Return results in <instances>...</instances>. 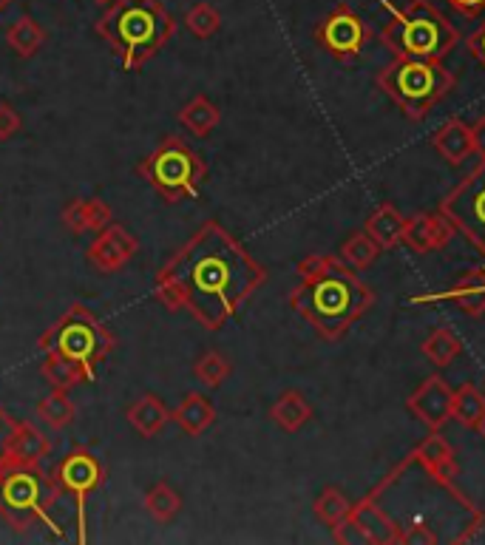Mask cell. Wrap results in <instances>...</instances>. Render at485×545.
Listing matches in <instances>:
<instances>
[{
    "mask_svg": "<svg viewBox=\"0 0 485 545\" xmlns=\"http://www.w3.org/2000/svg\"><path fill=\"white\" fill-rule=\"evenodd\" d=\"M97 29L117 49L122 69L139 71L148 57L165 46L174 20L162 12L156 0H117V6L100 20Z\"/></svg>",
    "mask_w": 485,
    "mask_h": 545,
    "instance_id": "5b68a950",
    "label": "cell"
},
{
    "mask_svg": "<svg viewBox=\"0 0 485 545\" xmlns=\"http://www.w3.org/2000/svg\"><path fill=\"white\" fill-rule=\"evenodd\" d=\"M52 486L43 469H9L0 472V517L15 528L29 531L35 523H52Z\"/></svg>",
    "mask_w": 485,
    "mask_h": 545,
    "instance_id": "9c48e42d",
    "label": "cell"
},
{
    "mask_svg": "<svg viewBox=\"0 0 485 545\" xmlns=\"http://www.w3.org/2000/svg\"><path fill=\"white\" fill-rule=\"evenodd\" d=\"M446 3L463 18H480L485 12V0H446Z\"/></svg>",
    "mask_w": 485,
    "mask_h": 545,
    "instance_id": "8d00e7d4",
    "label": "cell"
},
{
    "mask_svg": "<svg viewBox=\"0 0 485 545\" xmlns=\"http://www.w3.org/2000/svg\"><path fill=\"white\" fill-rule=\"evenodd\" d=\"M23 131V117L12 103H0V142H9Z\"/></svg>",
    "mask_w": 485,
    "mask_h": 545,
    "instance_id": "d590c367",
    "label": "cell"
},
{
    "mask_svg": "<svg viewBox=\"0 0 485 545\" xmlns=\"http://www.w3.org/2000/svg\"><path fill=\"white\" fill-rule=\"evenodd\" d=\"M477 432H480V435H483V438H485V421H483V426H480V429H477Z\"/></svg>",
    "mask_w": 485,
    "mask_h": 545,
    "instance_id": "b9f144b4",
    "label": "cell"
},
{
    "mask_svg": "<svg viewBox=\"0 0 485 545\" xmlns=\"http://www.w3.org/2000/svg\"><path fill=\"white\" fill-rule=\"evenodd\" d=\"M63 225L74 233V236H83V233H100L105 225L114 222V211L108 208V202L100 196H77L71 199L69 205L63 208Z\"/></svg>",
    "mask_w": 485,
    "mask_h": 545,
    "instance_id": "e0dca14e",
    "label": "cell"
},
{
    "mask_svg": "<svg viewBox=\"0 0 485 545\" xmlns=\"http://www.w3.org/2000/svg\"><path fill=\"white\" fill-rule=\"evenodd\" d=\"M219 26H222V15L216 12V6H210V3H193L191 9H188V15H185V29L191 32L193 37H199V40H208L219 32Z\"/></svg>",
    "mask_w": 485,
    "mask_h": 545,
    "instance_id": "e575fe53",
    "label": "cell"
},
{
    "mask_svg": "<svg viewBox=\"0 0 485 545\" xmlns=\"http://www.w3.org/2000/svg\"><path fill=\"white\" fill-rule=\"evenodd\" d=\"M270 418H273L278 429H284V432L293 435V432L304 429L310 423L312 406L298 389H284L276 398V404L270 406Z\"/></svg>",
    "mask_w": 485,
    "mask_h": 545,
    "instance_id": "603a6c76",
    "label": "cell"
},
{
    "mask_svg": "<svg viewBox=\"0 0 485 545\" xmlns=\"http://www.w3.org/2000/svg\"><path fill=\"white\" fill-rule=\"evenodd\" d=\"M40 372H43V378H46L54 389H74L77 384H86V375L77 370L69 358H63V355H57V352L52 350L43 352Z\"/></svg>",
    "mask_w": 485,
    "mask_h": 545,
    "instance_id": "1f68e13d",
    "label": "cell"
},
{
    "mask_svg": "<svg viewBox=\"0 0 485 545\" xmlns=\"http://www.w3.org/2000/svg\"><path fill=\"white\" fill-rule=\"evenodd\" d=\"M125 418L131 423V429L137 432L139 438L151 440L156 438L168 423L174 421V412L168 409V404L154 395V392H148V395H142L137 404L128 406V412H125Z\"/></svg>",
    "mask_w": 485,
    "mask_h": 545,
    "instance_id": "ac0fdd59",
    "label": "cell"
},
{
    "mask_svg": "<svg viewBox=\"0 0 485 545\" xmlns=\"http://www.w3.org/2000/svg\"><path fill=\"white\" fill-rule=\"evenodd\" d=\"M12 423H15V418H9V412L0 406V458H3V449H6V438L12 432Z\"/></svg>",
    "mask_w": 485,
    "mask_h": 545,
    "instance_id": "ab89813d",
    "label": "cell"
},
{
    "mask_svg": "<svg viewBox=\"0 0 485 545\" xmlns=\"http://www.w3.org/2000/svg\"><path fill=\"white\" fill-rule=\"evenodd\" d=\"M434 151L446 159L449 165H463L474 157V140H471V125L463 120H449L434 134Z\"/></svg>",
    "mask_w": 485,
    "mask_h": 545,
    "instance_id": "44dd1931",
    "label": "cell"
},
{
    "mask_svg": "<svg viewBox=\"0 0 485 545\" xmlns=\"http://www.w3.org/2000/svg\"><path fill=\"white\" fill-rule=\"evenodd\" d=\"M230 372H233L230 361H227L222 352H216V350L199 355V361L193 364V375H196V381L210 389L222 387L227 378H230Z\"/></svg>",
    "mask_w": 485,
    "mask_h": 545,
    "instance_id": "836d02e7",
    "label": "cell"
},
{
    "mask_svg": "<svg viewBox=\"0 0 485 545\" xmlns=\"http://www.w3.org/2000/svg\"><path fill=\"white\" fill-rule=\"evenodd\" d=\"M139 174L148 179V185L168 202H185L199 196L208 165L193 151L182 137H165L148 157L139 162Z\"/></svg>",
    "mask_w": 485,
    "mask_h": 545,
    "instance_id": "ba28073f",
    "label": "cell"
},
{
    "mask_svg": "<svg viewBox=\"0 0 485 545\" xmlns=\"http://www.w3.org/2000/svg\"><path fill=\"white\" fill-rule=\"evenodd\" d=\"M437 211L449 219L457 236L485 256V159L443 196Z\"/></svg>",
    "mask_w": 485,
    "mask_h": 545,
    "instance_id": "8fae6325",
    "label": "cell"
},
{
    "mask_svg": "<svg viewBox=\"0 0 485 545\" xmlns=\"http://www.w3.org/2000/svg\"><path fill=\"white\" fill-rule=\"evenodd\" d=\"M406 409L423 421L429 429H443L451 421L454 389L443 381V375H429L420 387L406 398Z\"/></svg>",
    "mask_w": 485,
    "mask_h": 545,
    "instance_id": "9a60e30c",
    "label": "cell"
},
{
    "mask_svg": "<svg viewBox=\"0 0 485 545\" xmlns=\"http://www.w3.org/2000/svg\"><path fill=\"white\" fill-rule=\"evenodd\" d=\"M103 480L105 466L86 446H74L71 452H66V458L54 466L52 477H49V486H52L49 509H52V523L57 534H60V526H57L54 511L71 509L77 526H83V503H86L88 494H94L103 486Z\"/></svg>",
    "mask_w": 485,
    "mask_h": 545,
    "instance_id": "30bf717a",
    "label": "cell"
},
{
    "mask_svg": "<svg viewBox=\"0 0 485 545\" xmlns=\"http://www.w3.org/2000/svg\"><path fill=\"white\" fill-rule=\"evenodd\" d=\"M372 304L375 293L341 256H307L298 264V287L290 293V307L310 321L321 338H344Z\"/></svg>",
    "mask_w": 485,
    "mask_h": 545,
    "instance_id": "3957f363",
    "label": "cell"
},
{
    "mask_svg": "<svg viewBox=\"0 0 485 545\" xmlns=\"http://www.w3.org/2000/svg\"><path fill=\"white\" fill-rule=\"evenodd\" d=\"M315 40L335 60L352 63V60H358L361 52H364L366 40H369V29H366L364 18L352 6L341 3V6H335L330 15L315 26Z\"/></svg>",
    "mask_w": 485,
    "mask_h": 545,
    "instance_id": "7c38bea8",
    "label": "cell"
},
{
    "mask_svg": "<svg viewBox=\"0 0 485 545\" xmlns=\"http://www.w3.org/2000/svg\"><path fill=\"white\" fill-rule=\"evenodd\" d=\"M3 6H6V0H0V9H3Z\"/></svg>",
    "mask_w": 485,
    "mask_h": 545,
    "instance_id": "7bdbcfd3",
    "label": "cell"
},
{
    "mask_svg": "<svg viewBox=\"0 0 485 545\" xmlns=\"http://www.w3.org/2000/svg\"><path fill=\"white\" fill-rule=\"evenodd\" d=\"M37 347L69 358L71 364L86 375V384H91L97 381V370L103 367L105 358L117 347V338L86 304H71L69 313L60 318L52 330L40 335Z\"/></svg>",
    "mask_w": 485,
    "mask_h": 545,
    "instance_id": "8992f818",
    "label": "cell"
},
{
    "mask_svg": "<svg viewBox=\"0 0 485 545\" xmlns=\"http://www.w3.org/2000/svg\"><path fill=\"white\" fill-rule=\"evenodd\" d=\"M6 43L18 57H35L46 43V29L35 18L23 15L6 29Z\"/></svg>",
    "mask_w": 485,
    "mask_h": 545,
    "instance_id": "484cf974",
    "label": "cell"
},
{
    "mask_svg": "<svg viewBox=\"0 0 485 545\" xmlns=\"http://www.w3.org/2000/svg\"><path fill=\"white\" fill-rule=\"evenodd\" d=\"M52 455V440L32 421H15L0 458V472L9 469H40Z\"/></svg>",
    "mask_w": 485,
    "mask_h": 545,
    "instance_id": "4fadbf2b",
    "label": "cell"
},
{
    "mask_svg": "<svg viewBox=\"0 0 485 545\" xmlns=\"http://www.w3.org/2000/svg\"><path fill=\"white\" fill-rule=\"evenodd\" d=\"M264 282L267 270L242 242L219 222H205L156 270L154 290L168 310H188L205 330L216 333L242 313Z\"/></svg>",
    "mask_w": 485,
    "mask_h": 545,
    "instance_id": "7a4b0ae2",
    "label": "cell"
},
{
    "mask_svg": "<svg viewBox=\"0 0 485 545\" xmlns=\"http://www.w3.org/2000/svg\"><path fill=\"white\" fill-rule=\"evenodd\" d=\"M483 526L485 511L454 486V477L434 472L412 449L332 528V537L364 545H463Z\"/></svg>",
    "mask_w": 485,
    "mask_h": 545,
    "instance_id": "6da1fadb",
    "label": "cell"
},
{
    "mask_svg": "<svg viewBox=\"0 0 485 545\" xmlns=\"http://www.w3.org/2000/svg\"><path fill=\"white\" fill-rule=\"evenodd\" d=\"M139 253V239L131 230L120 225V222H111L105 225L94 242L88 245L86 259L91 267H97L100 273H117L125 264L131 262Z\"/></svg>",
    "mask_w": 485,
    "mask_h": 545,
    "instance_id": "5bb4252c",
    "label": "cell"
},
{
    "mask_svg": "<svg viewBox=\"0 0 485 545\" xmlns=\"http://www.w3.org/2000/svg\"><path fill=\"white\" fill-rule=\"evenodd\" d=\"M383 9L389 12V20L383 26V46L395 57L406 60H443L454 52L460 43L457 29L449 18L434 9L429 0H409L398 9L392 0H381Z\"/></svg>",
    "mask_w": 485,
    "mask_h": 545,
    "instance_id": "277c9868",
    "label": "cell"
},
{
    "mask_svg": "<svg viewBox=\"0 0 485 545\" xmlns=\"http://www.w3.org/2000/svg\"><path fill=\"white\" fill-rule=\"evenodd\" d=\"M468 52L474 54V60L485 69V23L474 32V35L468 37Z\"/></svg>",
    "mask_w": 485,
    "mask_h": 545,
    "instance_id": "74e56055",
    "label": "cell"
},
{
    "mask_svg": "<svg viewBox=\"0 0 485 545\" xmlns=\"http://www.w3.org/2000/svg\"><path fill=\"white\" fill-rule=\"evenodd\" d=\"M364 230L381 245V250H392V247H398L400 242H403L406 216H403L395 205L383 202L381 208H375V211L369 213Z\"/></svg>",
    "mask_w": 485,
    "mask_h": 545,
    "instance_id": "7402d4cb",
    "label": "cell"
},
{
    "mask_svg": "<svg viewBox=\"0 0 485 545\" xmlns=\"http://www.w3.org/2000/svg\"><path fill=\"white\" fill-rule=\"evenodd\" d=\"M94 3H100V6H111V3H117V0H94Z\"/></svg>",
    "mask_w": 485,
    "mask_h": 545,
    "instance_id": "60d3db41",
    "label": "cell"
},
{
    "mask_svg": "<svg viewBox=\"0 0 485 545\" xmlns=\"http://www.w3.org/2000/svg\"><path fill=\"white\" fill-rule=\"evenodd\" d=\"M174 421L188 438H199V435H205L210 426L216 423V406H213L208 395L188 392L182 398V404L174 409Z\"/></svg>",
    "mask_w": 485,
    "mask_h": 545,
    "instance_id": "d6986e66",
    "label": "cell"
},
{
    "mask_svg": "<svg viewBox=\"0 0 485 545\" xmlns=\"http://www.w3.org/2000/svg\"><path fill=\"white\" fill-rule=\"evenodd\" d=\"M443 299L454 301L466 316H485V264L460 273V279L451 284Z\"/></svg>",
    "mask_w": 485,
    "mask_h": 545,
    "instance_id": "ffe728a7",
    "label": "cell"
},
{
    "mask_svg": "<svg viewBox=\"0 0 485 545\" xmlns=\"http://www.w3.org/2000/svg\"><path fill=\"white\" fill-rule=\"evenodd\" d=\"M145 511L154 517L159 526H168V523H174L176 517H179V511H182V494L176 492L174 486L168 483V480H159L154 483L148 492H145Z\"/></svg>",
    "mask_w": 485,
    "mask_h": 545,
    "instance_id": "d4e9b609",
    "label": "cell"
},
{
    "mask_svg": "<svg viewBox=\"0 0 485 545\" xmlns=\"http://www.w3.org/2000/svg\"><path fill=\"white\" fill-rule=\"evenodd\" d=\"M471 140H474V154L485 159V117H477L471 123Z\"/></svg>",
    "mask_w": 485,
    "mask_h": 545,
    "instance_id": "f35d334b",
    "label": "cell"
},
{
    "mask_svg": "<svg viewBox=\"0 0 485 545\" xmlns=\"http://www.w3.org/2000/svg\"><path fill=\"white\" fill-rule=\"evenodd\" d=\"M352 500H349L347 494L341 492L338 486H327L324 492L315 497V503H312V511H315V517L324 523V526L335 528L338 523H344L349 517V511H352Z\"/></svg>",
    "mask_w": 485,
    "mask_h": 545,
    "instance_id": "4dcf8cb0",
    "label": "cell"
},
{
    "mask_svg": "<svg viewBox=\"0 0 485 545\" xmlns=\"http://www.w3.org/2000/svg\"><path fill=\"white\" fill-rule=\"evenodd\" d=\"M454 74L443 60H406L395 57L378 74V86L409 120H423L437 103H443L454 91Z\"/></svg>",
    "mask_w": 485,
    "mask_h": 545,
    "instance_id": "52a82bcc",
    "label": "cell"
},
{
    "mask_svg": "<svg viewBox=\"0 0 485 545\" xmlns=\"http://www.w3.org/2000/svg\"><path fill=\"white\" fill-rule=\"evenodd\" d=\"M460 352H463V341L449 327H437L423 341V355L432 361L434 367H449Z\"/></svg>",
    "mask_w": 485,
    "mask_h": 545,
    "instance_id": "f546056e",
    "label": "cell"
},
{
    "mask_svg": "<svg viewBox=\"0 0 485 545\" xmlns=\"http://www.w3.org/2000/svg\"><path fill=\"white\" fill-rule=\"evenodd\" d=\"M415 452L420 455V460H423L426 466H432L434 472L457 477V460H454V449H451L449 440L440 435V429H432V435H429V438L420 440V443L415 446Z\"/></svg>",
    "mask_w": 485,
    "mask_h": 545,
    "instance_id": "4316f807",
    "label": "cell"
},
{
    "mask_svg": "<svg viewBox=\"0 0 485 545\" xmlns=\"http://www.w3.org/2000/svg\"><path fill=\"white\" fill-rule=\"evenodd\" d=\"M451 236H454V230L440 211L417 213L412 219H406V230H403V242L415 253H434L449 245Z\"/></svg>",
    "mask_w": 485,
    "mask_h": 545,
    "instance_id": "2e32d148",
    "label": "cell"
},
{
    "mask_svg": "<svg viewBox=\"0 0 485 545\" xmlns=\"http://www.w3.org/2000/svg\"><path fill=\"white\" fill-rule=\"evenodd\" d=\"M451 418L457 423H463L468 429H480L485 421V392L477 389L474 384H463L460 389H454V409Z\"/></svg>",
    "mask_w": 485,
    "mask_h": 545,
    "instance_id": "83f0119b",
    "label": "cell"
},
{
    "mask_svg": "<svg viewBox=\"0 0 485 545\" xmlns=\"http://www.w3.org/2000/svg\"><path fill=\"white\" fill-rule=\"evenodd\" d=\"M176 120H179V125H185L193 137L205 140V137L213 134V128L219 125V120H222V111H219L216 103H210L205 94H196L191 103H185V106L179 108Z\"/></svg>",
    "mask_w": 485,
    "mask_h": 545,
    "instance_id": "cb8c5ba5",
    "label": "cell"
},
{
    "mask_svg": "<svg viewBox=\"0 0 485 545\" xmlns=\"http://www.w3.org/2000/svg\"><path fill=\"white\" fill-rule=\"evenodd\" d=\"M338 256H341L352 270H366L369 264L378 262L381 245H378L366 230H358V233H352L347 242L341 245V253H338Z\"/></svg>",
    "mask_w": 485,
    "mask_h": 545,
    "instance_id": "d6a6232c",
    "label": "cell"
},
{
    "mask_svg": "<svg viewBox=\"0 0 485 545\" xmlns=\"http://www.w3.org/2000/svg\"><path fill=\"white\" fill-rule=\"evenodd\" d=\"M37 418L46 423V426H52V429H66L74 421V415H77V406L69 398V392L66 389H52L46 398H40L37 401Z\"/></svg>",
    "mask_w": 485,
    "mask_h": 545,
    "instance_id": "f1b7e54d",
    "label": "cell"
}]
</instances>
